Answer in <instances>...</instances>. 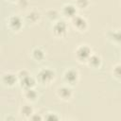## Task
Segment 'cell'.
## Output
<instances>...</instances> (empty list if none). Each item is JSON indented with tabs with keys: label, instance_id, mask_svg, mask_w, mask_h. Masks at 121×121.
Here are the masks:
<instances>
[{
	"label": "cell",
	"instance_id": "cell-1",
	"mask_svg": "<svg viewBox=\"0 0 121 121\" xmlns=\"http://www.w3.org/2000/svg\"><path fill=\"white\" fill-rule=\"evenodd\" d=\"M36 81L40 85L48 86L50 85L56 78V72L49 67H43L38 71L36 74Z\"/></svg>",
	"mask_w": 121,
	"mask_h": 121
},
{
	"label": "cell",
	"instance_id": "cell-2",
	"mask_svg": "<svg viewBox=\"0 0 121 121\" xmlns=\"http://www.w3.org/2000/svg\"><path fill=\"white\" fill-rule=\"evenodd\" d=\"M92 53V48L88 44H79L75 49V58L79 63H86Z\"/></svg>",
	"mask_w": 121,
	"mask_h": 121
},
{
	"label": "cell",
	"instance_id": "cell-3",
	"mask_svg": "<svg viewBox=\"0 0 121 121\" xmlns=\"http://www.w3.org/2000/svg\"><path fill=\"white\" fill-rule=\"evenodd\" d=\"M24 26V20L19 15L11 14L7 18V27L12 32H19Z\"/></svg>",
	"mask_w": 121,
	"mask_h": 121
},
{
	"label": "cell",
	"instance_id": "cell-4",
	"mask_svg": "<svg viewBox=\"0 0 121 121\" xmlns=\"http://www.w3.org/2000/svg\"><path fill=\"white\" fill-rule=\"evenodd\" d=\"M68 30V25L64 20L59 19L53 23L52 34L56 38H63Z\"/></svg>",
	"mask_w": 121,
	"mask_h": 121
},
{
	"label": "cell",
	"instance_id": "cell-5",
	"mask_svg": "<svg viewBox=\"0 0 121 121\" xmlns=\"http://www.w3.org/2000/svg\"><path fill=\"white\" fill-rule=\"evenodd\" d=\"M62 78H63V81L65 84L72 87L78 82L79 73L75 68H68L64 71V73L62 75Z\"/></svg>",
	"mask_w": 121,
	"mask_h": 121
},
{
	"label": "cell",
	"instance_id": "cell-6",
	"mask_svg": "<svg viewBox=\"0 0 121 121\" xmlns=\"http://www.w3.org/2000/svg\"><path fill=\"white\" fill-rule=\"evenodd\" d=\"M70 22H71L72 27L78 32H84L88 28V22L86 18L79 14H77L76 16H74L70 20Z\"/></svg>",
	"mask_w": 121,
	"mask_h": 121
},
{
	"label": "cell",
	"instance_id": "cell-7",
	"mask_svg": "<svg viewBox=\"0 0 121 121\" xmlns=\"http://www.w3.org/2000/svg\"><path fill=\"white\" fill-rule=\"evenodd\" d=\"M56 95L60 100L67 102L73 97V89L71 86L64 84V85L59 86L56 89Z\"/></svg>",
	"mask_w": 121,
	"mask_h": 121
},
{
	"label": "cell",
	"instance_id": "cell-8",
	"mask_svg": "<svg viewBox=\"0 0 121 121\" xmlns=\"http://www.w3.org/2000/svg\"><path fill=\"white\" fill-rule=\"evenodd\" d=\"M1 83L8 88H11L18 83L17 75L11 72H5L1 76Z\"/></svg>",
	"mask_w": 121,
	"mask_h": 121
},
{
	"label": "cell",
	"instance_id": "cell-9",
	"mask_svg": "<svg viewBox=\"0 0 121 121\" xmlns=\"http://www.w3.org/2000/svg\"><path fill=\"white\" fill-rule=\"evenodd\" d=\"M60 14L68 20H71L74 16H76L78 14V9L76 8V6L72 3H66L62 6L61 10H60Z\"/></svg>",
	"mask_w": 121,
	"mask_h": 121
},
{
	"label": "cell",
	"instance_id": "cell-10",
	"mask_svg": "<svg viewBox=\"0 0 121 121\" xmlns=\"http://www.w3.org/2000/svg\"><path fill=\"white\" fill-rule=\"evenodd\" d=\"M18 83H19L20 87L23 90H25V89H29V88H35L37 81H36V78L34 77L29 75V76H26V77L19 79Z\"/></svg>",
	"mask_w": 121,
	"mask_h": 121
},
{
	"label": "cell",
	"instance_id": "cell-11",
	"mask_svg": "<svg viewBox=\"0 0 121 121\" xmlns=\"http://www.w3.org/2000/svg\"><path fill=\"white\" fill-rule=\"evenodd\" d=\"M86 64L92 69H98L102 65V58L95 53H92L86 61Z\"/></svg>",
	"mask_w": 121,
	"mask_h": 121
},
{
	"label": "cell",
	"instance_id": "cell-12",
	"mask_svg": "<svg viewBox=\"0 0 121 121\" xmlns=\"http://www.w3.org/2000/svg\"><path fill=\"white\" fill-rule=\"evenodd\" d=\"M41 20V13L37 9H31L28 11L25 17V21L29 25H36Z\"/></svg>",
	"mask_w": 121,
	"mask_h": 121
},
{
	"label": "cell",
	"instance_id": "cell-13",
	"mask_svg": "<svg viewBox=\"0 0 121 121\" xmlns=\"http://www.w3.org/2000/svg\"><path fill=\"white\" fill-rule=\"evenodd\" d=\"M23 95L28 103H34L39 98V94L35 88H29L23 90Z\"/></svg>",
	"mask_w": 121,
	"mask_h": 121
},
{
	"label": "cell",
	"instance_id": "cell-14",
	"mask_svg": "<svg viewBox=\"0 0 121 121\" xmlns=\"http://www.w3.org/2000/svg\"><path fill=\"white\" fill-rule=\"evenodd\" d=\"M30 55H31V58L35 61H38V62H41V61H43L45 59V52H44V50L42 47H39V46L34 47L31 50Z\"/></svg>",
	"mask_w": 121,
	"mask_h": 121
},
{
	"label": "cell",
	"instance_id": "cell-15",
	"mask_svg": "<svg viewBox=\"0 0 121 121\" xmlns=\"http://www.w3.org/2000/svg\"><path fill=\"white\" fill-rule=\"evenodd\" d=\"M120 37L121 36H120L119 29H113L107 32V39L117 46L120 44Z\"/></svg>",
	"mask_w": 121,
	"mask_h": 121
},
{
	"label": "cell",
	"instance_id": "cell-16",
	"mask_svg": "<svg viewBox=\"0 0 121 121\" xmlns=\"http://www.w3.org/2000/svg\"><path fill=\"white\" fill-rule=\"evenodd\" d=\"M20 115L25 118V119H29V117L32 115V113L34 112V109L33 107L30 105V103L28 104H25L23 106H21L20 110H19Z\"/></svg>",
	"mask_w": 121,
	"mask_h": 121
},
{
	"label": "cell",
	"instance_id": "cell-17",
	"mask_svg": "<svg viewBox=\"0 0 121 121\" xmlns=\"http://www.w3.org/2000/svg\"><path fill=\"white\" fill-rule=\"evenodd\" d=\"M46 17H47V19H48L50 22L54 23L55 21H57V20L60 19V12H59L57 9H48V10L46 11Z\"/></svg>",
	"mask_w": 121,
	"mask_h": 121
},
{
	"label": "cell",
	"instance_id": "cell-18",
	"mask_svg": "<svg viewBox=\"0 0 121 121\" xmlns=\"http://www.w3.org/2000/svg\"><path fill=\"white\" fill-rule=\"evenodd\" d=\"M120 68H121V65L119 62H116L115 64L112 65V78L117 80V81H120V78H121V72H120Z\"/></svg>",
	"mask_w": 121,
	"mask_h": 121
},
{
	"label": "cell",
	"instance_id": "cell-19",
	"mask_svg": "<svg viewBox=\"0 0 121 121\" xmlns=\"http://www.w3.org/2000/svg\"><path fill=\"white\" fill-rule=\"evenodd\" d=\"M43 117L44 120H47V121H58V120L60 119V115H59L57 112H50V111L47 112H45V114H44Z\"/></svg>",
	"mask_w": 121,
	"mask_h": 121
},
{
	"label": "cell",
	"instance_id": "cell-20",
	"mask_svg": "<svg viewBox=\"0 0 121 121\" xmlns=\"http://www.w3.org/2000/svg\"><path fill=\"white\" fill-rule=\"evenodd\" d=\"M74 5L78 9H86L90 6V0H75Z\"/></svg>",
	"mask_w": 121,
	"mask_h": 121
},
{
	"label": "cell",
	"instance_id": "cell-21",
	"mask_svg": "<svg viewBox=\"0 0 121 121\" xmlns=\"http://www.w3.org/2000/svg\"><path fill=\"white\" fill-rule=\"evenodd\" d=\"M16 75H17V78H18V80H19V79H21V78H25V77H26V76H29L30 73H29V71L26 70V69H21V70H19V71L16 73Z\"/></svg>",
	"mask_w": 121,
	"mask_h": 121
},
{
	"label": "cell",
	"instance_id": "cell-22",
	"mask_svg": "<svg viewBox=\"0 0 121 121\" xmlns=\"http://www.w3.org/2000/svg\"><path fill=\"white\" fill-rule=\"evenodd\" d=\"M16 4H17V6H18L21 9H25L27 8V6H28L27 0H17V1H16Z\"/></svg>",
	"mask_w": 121,
	"mask_h": 121
},
{
	"label": "cell",
	"instance_id": "cell-23",
	"mask_svg": "<svg viewBox=\"0 0 121 121\" xmlns=\"http://www.w3.org/2000/svg\"><path fill=\"white\" fill-rule=\"evenodd\" d=\"M28 120H33V121H42V120H43V115H41V114H38V113H36V112H33L32 113V115L29 117V119Z\"/></svg>",
	"mask_w": 121,
	"mask_h": 121
},
{
	"label": "cell",
	"instance_id": "cell-24",
	"mask_svg": "<svg viewBox=\"0 0 121 121\" xmlns=\"http://www.w3.org/2000/svg\"><path fill=\"white\" fill-rule=\"evenodd\" d=\"M7 1H9V2H12V3H16L17 0H7Z\"/></svg>",
	"mask_w": 121,
	"mask_h": 121
}]
</instances>
